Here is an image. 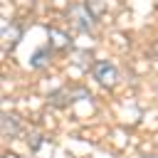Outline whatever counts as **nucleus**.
<instances>
[{
    "mask_svg": "<svg viewBox=\"0 0 158 158\" xmlns=\"http://www.w3.org/2000/svg\"><path fill=\"white\" fill-rule=\"evenodd\" d=\"M94 79H96L101 86L111 89V86H116V81H118V69H116L114 64H109V62H99V64H94Z\"/></svg>",
    "mask_w": 158,
    "mask_h": 158,
    "instance_id": "obj_1",
    "label": "nucleus"
},
{
    "mask_svg": "<svg viewBox=\"0 0 158 158\" xmlns=\"http://www.w3.org/2000/svg\"><path fill=\"white\" fill-rule=\"evenodd\" d=\"M20 35H22V30H20L17 25L5 22V25H2V40H5V49H12V47L17 44V40H20Z\"/></svg>",
    "mask_w": 158,
    "mask_h": 158,
    "instance_id": "obj_2",
    "label": "nucleus"
},
{
    "mask_svg": "<svg viewBox=\"0 0 158 158\" xmlns=\"http://www.w3.org/2000/svg\"><path fill=\"white\" fill-rule=\"evenodd\" d=\"M49 37H54V44H57V47H62V49L69 47V37H67L64 32H59V30L52 27V30H49Z\"/></svg>",
    "mask_w": 158,
    "mask_h": 158,
    "instance_id": "obj_3",
    "label": "nucleus"
},
{
    "mask_svg": "<svg viewBox=\"0 0 158 158\" xmlns=\"http://www.w3.org/2000/svg\"><path fill=\"white\" fill-rule=\"evenodd\" d=\"M86 10L91 17H99L104 12V0H86Z\"/></svg>",
    "mask_w": 158,
    "mask_h": 158,
    "instance_id": "obj_4",
    "label": "nucleus"
},
{
    "mask_svg": "<svg viewBox=\"0 0 158 158\" xmlns=\"http://www.w3.org/2000/svg\"><path fill=\"white\" fill-rule=\"evenodd\" d=\"M2 131H5V136H15V133H17L15 116H5V118H2Z\"/></svg>",
    "mask_w": 158,
    "mask_h": 158,
    "instance_id": "obj_5",
    "label": "nucleus"
},
{
    "mask_svg": "<svg viewBox=\"0 0 158 158\" xmlns=\"http://www.w3.org/2000/svg\"><path fill=\"white\" fill-rule=\"evenodd\" d=\"M156 52H158V40H156Z\"/></svg>",
    "mask_w": 158,
    "mask_h": 158,
    "instance_id": "obj_6",
    "label": "nucleus"
}]
</instances>
